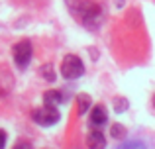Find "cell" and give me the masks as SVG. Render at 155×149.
Instances as JSON below:
<instances>
[{
  "mask_svg": "<svg viewBox=\"0 0 155 149\" xmlns=\"http://www.w3.org/2000/svg\"><path fill=\"white\" fill-rule=\"evenodd\" d=\"M41 75L45 76L47 80H55V75H53V69H51V65H43V69H41Z\"/></svg>",
  "mask_w": 155,
  "mask_h": 149,
  "instance_id": "10",
  "label": "cell"
},
{
  "mask_svg": "<svg viewBox=\"0 0 155 149\" xmlns=\"http://www.w3.org/2000/svg\"><path fill=\"white\" fill-rule=\"evenodd\" d=\"M88 102H91V98H88L87 94H81L79 96V114H84V112H87Z\"/></svg>",
  "mask_w": 155,
  "mask_h": 149,
  "instance_id": "8",
  "label": "cell"
},
{
  "mask_svg": "<svg viewBox=\"0 0 155 149\" xmlns=\"http://www.w3.org/2000/svg\"><path fill=\"white\" fill-rule=\"evenodd\" d=\"M31 120L39 126H53V124L59 122V112H57L55 106L45 104L43 108H38V110L31 112Z\"/></svg>",
  "mask_w": 155,
  "mask_h": 149,
  "instance_id": "3",
  "label": "cell"
},
{
  "mask_svg": "<svg viewBox=\"0 0 155 149\" xmlns=\"http://www.w3.org/2000/svg\"><path fill=\"white\" fill-rule=\"evenodd\" d=\"M61 73H63V76L69 79V80L79 79V76L84 73V65L77 55H65L63 65H61Z\"/></svg>",
  "mask_w": 155,
  "mask_h": 149,
  "instance_id": "2",
  "label": "cell"
},
{
  "mask_svg": "<svg viewBox=\"0 0 155 149\" xmlns=\"http://www.w3.org/2000/svg\"><path fill=\"white\" fill-rule=\"evenodd\" d=\"M14 61L18 67H28V63L31 61V43L30 41H20L14 47Z\"/></svg>",
  "mask_w": 155,
  "mask_h": 149,
  "instance_id": "4",
  "label": "cell"
},
{
  "mask_svg": "<svg viewBox=\"0 0 155 149\" xmlns=\"http://www.w3.org/2000/svg\"><path fill=\"white\" fill-rule=\"evenodd\" d=\"M106 120H108V116H106V110L102 106H94L91 110V124H92V126L100 128V126L106 124Z\"/></svg>",
  "mask_w": 155,
  "mask_h": 149,
  "instance_id": "6",
  "label": "cell"
},
{
  "mask_svg": "<svg viewBox=\"0 0 155 149\" xmlns=\"http://www.w3.org/2000/svg\"><path fill=\"white\" fill-rule=\"evenodd\" d=\"M87 145L91 149H104L106 139H104L102 131L100 130H92L91 134H88V138H87Z\"/></svg>",
  "mask_w": 155,
  "mask_h": 149,
  "instance_id": "5",
  "label": "cell"
},
{
  "mask_svg": "<svg viewBox=\"0 0 155 149\" xmlns=\"http://www.w3.org/2000/svg\"><path fill=\"white\" fill-rule=\"evenodd\" d=\"M14 149H31V145H30L28 141H18V143H16V147H14Z\"/></svg>",
  "mask_w": 155,
  "mask_h": 149,
  "instance_id": "12",
  "label": "cell"
},
{
  "mask_svg": "<svg viewBox=\"0 0 155 149\" xmlns=\"http://www.w3.org/2000/svg\"><path fill=\"white\" fill-rule=\"evenodd\" d=\"M43 100H45V104H49V106H59V104L65 102L63 94H61L59 90H47L45 94H43Z\"/></svg>",
  "mask_w": 155,
  "mask_h": 149,
  "instance_id": "7",
  "label": "cell"
},
{
  "mask_svg": "<svg viewBox=\"0 0 155 149\" xmlns=\"http://www.w3.org/2000/svg\"><path fill=\"white\" fill-rule=\"evenodd\" d=\"M69 10L83 22V26H87L88 30H96L102 22V10L96 2L92 0H67Z\"/></svg>",
  "mask_w": 155,
  "mask_h": 149,
  "instance_id": "1",
  "label": "cell"
},
{
  "mask_svg": "<svg viewBox=\"0 0 155 149\" xmlns=\"http://www.w3.org/2000/svg\"><path fill=\"white\" fill-rule=\"evenodd\" d=\"M112 138H116V139H122L126 135V131H124V126H120V124H114L112 126Z\"/></svg>",
  "mask_w": 155,
  "mask_h": 149,
  "instance_id": "9",
  "label": "cell"
},
{
  "mask_svg": "<svg viewBox=\"0 0 155 149\" xmlns=\"http://www.w3.org/2000/svg\"><path fill=\"white\" fill-rule=\"evenodd\" d=\"M126 106H128V104H124V102H122V100H118V106H116V110L120 112V110H124Z\"/></svg>",
  "mask_w": 155,
  "mask_h": 149,
  "instance_id": "14",
  "label": "cell"
},
{
  "mask_svg": "<svg viewBox=\"0 0 155 149\" xmlns=\"http://www.w3.org/2000/svg\"><path fill=\"white\" fill-rule=\"evenodd\" d=\"M4 145H6V134L0 130V149H4Z\"/></svg>",
  "mask_w": 155,
  "mask_h": 149,
  "instance_id": "13",
  "label": "cell"
},
{
  "mask_svg": "<svg viewBox=\"0 0 155 149\" xmlns=\"http://www.w3.org/2000/svg\"><path fill=\"white\" fill-rule=\"evenodd\" d=\"M118 149H145V147L141 145L140 141H130V143H126V145H120Z\"/></svg>",
  "mask_w": 155,
  "mask_h": 149,
  "instance_id": "11",
  "label": "cell"
},
{
  "mask_svg": "<svg viewBox=\"0 0 155 149\" xmlns=\"http://www.w3.org/2000/svg\"><path fill=\"white\" fill-rule=\"evenodd\" d=\"M153 106H155V96H153Z\"/></svg>",
  "mask_w": 155,
  "mask_h": 149,
  "instance_id": "15",
  "label": "cell"
}]
</instances>
